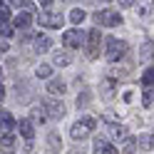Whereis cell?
<instances>
[{"label":"cell","mask_w":154,"mask_h":154,"mask_svg":"<svg viewBox=\"0 0 154 154\" xmlns=\"http://www.w3.org/2000/svg\"><path fill=\"white\" fill-rule=\"evenodd\" d=\"M13 147H15V137L10 132L8 134H0V149L3 152H13Z\"/></svg>","instance_id":"14"},{"label":"cell","mask_w":154,"mask_h":154,"mask_svg":"<svg viewBox=\"0 0 154 154\" xmlns=\"http://www.w3.org/2000/svg\"><path fill=\"white\" fill-rule=\"evenodd\" d=\"M85 40H87V32H82V30H67V32L62 35L65 47H82Z\"/></svg>","instance_id":"5"},{"label":"cell","mask_w":154,"mask_h":154,"mask_svg":"<svg viewBox=\"0 0 154 154\" xmlns=\"http://www.w3.org/2000/svg\"><path fill=\"white\" fill-rule=\"evenodd\" d=\"M90 104V92H82V97H77V107H87Z\"/></svg>","instance_id":"27"},{"label":"cell","mask_w":154,"mask_h":154,"mask_svg":"<svg viewBox=\"0 0 154 154\" xmlns=\"http://www.w3.org/2000/svg\"><path fill=\"white\" fill-rule=\"evenodd\" d=\"M152 144H154V139L149 137V134H139V139H137V147L139 149L147 152V149H152Z\"/></svg>","instance_id":"17"},{"label":"cell","mask_w":154,"mask_h":154,"mask_svg":"<svg viewBox=\"0 0 154 154\" xmlns=\"http://www.w3.org/2000/svg\"><path fill=\"white\" fill-rule=\"evenodd\" d=\"M134 5H137V15L139 17H149L152 8H154V0H134Z\"/></svg>","instance_id":"10"},{"label":"cell","mask_w":154,"mask_h":154,"mask_svg":"<svg viewBox=\"0 0 154 154\" xmlns=\"http://www.w3.org/2000/svg\"><path fill=\"white\" fill-rule=\"evenodd\" d=\"M94 152H97V154H119V152L114 149L107 139H102V137H97V139H94Z\"/></svg>","instance_id":"9"},{"label":"cell","mask_w":154,"mask_h":154,"mask_svg":"<svg viewBox=\"0 0 154 154\" xmlns=\"http://www.w3.org/2000/svg\"><path fill=\"white\" fill-rule=\"evenodd\" d=\"M45 114H47V112H45V107H37V109H32V119L42 124V122H45Z\"/></svg>","instance_id":"23"},{"label":"cell","mask_w":154,"mask_h":154,"mask_svg":"<svg viewBox=\"0 0 154 154\" xmlns=\"http://www.w3.org/2000/svg\"><path fill=\"white\" fill-rule=\"evenodd\" d=\"M104 124H107V134H109L112 139H117V142H124V139H127V127L117 124L112 117H104Z\"/></svg>","instance_id":"4"},{"label":"cell","mask_w":154,"mask_h":154,"mask_svg":"<svg viewBox=\"0 0 154 154\" xmlns=\"http://www.w3.org/2000/svg\"><path fill=\"white\" fill-rule=\"evenodd\" d=\"M0 75H3V72H0Z\"/></svg>","instance_id":"36"},{"label":"cell","mask_w":154,"mask_h":154,"mask_svg":"<svg viewBox=\"0 0 154 154\" xmlns=\"http://www.w3.org/2000/svg\"><path fill=\"white\" fill-rule=\"evenodd\" d=\"M37 20H40V25L42 27H62V23H65V17L62 15H57V13H42L40 17H37Z\"/></svg>","instance_id":"7"},{"label":"cell","mask_w":154,"mask_h":154,"mask_svg":"<svg viewBox=\"0 0 154 154\" xmlns=\"http://www.w3.org/2000/svg\"><path fill=\"white\" fill-rule=\"evenodd\" d=\"M45 112L50 114V117H55V119H62L65 117V104L62 102H57V100H45Z\"/></svg>","instance_id":"8"},{"label":"cell","mask_w":154,"mask_h":154,"mask_svg":"<svg viewBox=\"0 0 154 154\" xmlns=\"http://www.w3.org/2000/svg\"><path fill=\"white\" fill-rule=\"evenodd\" d=\"M50 40H47V37H37V40H35V50L37 52H47V50H50Z\"/></svg>","instance_id":"19"},{"label":"cell","mask_w":154,"mask_h":154,"mask_svg":"<svg viewBox=\"0 0 154 154\" xmlns=\"http://www.w3.org/2000/svg\"><path fill=\"white\" fill-rule=\"evenodd\" d=\"M114 90H117V82H114V77H104V80H102L104 100H112V97H114Z\"/></svg>","instance_id":"11"},{"label":"cell","mask_w":154,"mask_h":154,"mask_svg":"<svg viewBox=\"0 0 154 154\" xmlns=\"http://www.w3.org/2000/svg\"><path fill=\"white\" fill-rule=\"evenodd\" d=\"M134 139H124V154H134Z\"/></svg>","instance_id":"29"},{"label":"cell","mask_w":154,"mask_h":154,"mask_svg":"<svg viewBox=\"0 0 154 154\" xmlns=\"http://www.w3.org/2000/svg\"><path fill=\"white\" fill-rule=\"evenodd\" d=\"M0 52H8V42H5V40L0 42Z\"/></svg>","instance_id":"33"},{"label":"cell","mask_w":154,"mask_h":154,"mask_svg":"<svg viewBox=\"0 0 154 154\" xmlns=\"http://www.w3.org/2000/svg\"><path fill=\"white\" fill-rule=\"evenodd\" d=\"M100 42H102V35H100V30H90L87 32V57H97L100 55Z\"/></svg>","instance_id":"6"},{"label":"cell","mask_w":154,"mask_h":154,"mask_svg":"<svg viewBox=\"0 0 154 154\" xmlns=\"http://www.w3.org/2000/svg\"><path fill=\"white\" fill-rule=\"evenodd\" d=\"M3 97H5V87L0 85V102H3Z\"/></svg>","instance_id":"34"},{"label":"cell","mask_w":154,"mask_h":154,"mask_svg":"<svg viewBox=\"0 0 154 154\" xmlns=\"http://www.w3.org/2000/svg\"><path fill=\"white\" fill-rule=\"evenodd\" d=\"M94 124H97V122H94V117H82V119L72 127V139H85V137L94 129Z\"/></svg>","instance_id":"2"},{"label":"cell","mask_w":154,"mask_h":154,"mask_svg":"<svg viewBox=\"0 0 154 154\" xmlns=\"http://www.w3.org/2000/svg\"><path fill=\"white\" fill-rule=\"evenodd\" d=\"M47 142H50V147H52V149H57V152L62 149V142H60V137H57L55 132H50V134H47Z\"/></svg>","instance_id":"21"},{"label":"cell","mask_w":154,"mask_h":154,"mask_svg":"<svg viewBox=\"0 0 154 154\" xmlns=\"http://www.w3.org/2000/svg\"><path fill=\"white\" fill-rule=\"evenodd\" d=\"M25 0H5V5H23Z\"/></svg>","instance_id":"32"},{"label":"cell","mask_w":154,"mask_h":154,"mask_svg":"<svg viewBox=\"0 0 154 154\" xmlns=\"http://www.w3.org/2000/svg\"><path fill=\"white\" fill-rule=\"evenodd\" d=\"M119 5H122V8H132L134 0H119Z\"/></svg>","instance_id":"31"},{"label":"cell","mask_w":154,"mask_h":154,"mask_svg":"<svg viewBox=\"0 0 154 154\" xmlns=\"http://www.w3.org/2000/svg\"><path fill=\"white\" fill-rule=\"evenodd\" d=\"M70 20H72L75 25H80V23L85 20V10H80V8H75V10L70 13Z\"/></svg>","instance_id":"22"},{"label":"cell","mask_w":154,"mask_h":154,"mask_svg":"<svg viewBox=\"0 0 154 154\" xmlns=\"http://www.w3.org/2000/svg\"><path fill=\"white\" fill-rule=\"evenodd\" d=\"M154 104V90H147L144 92V107H152Z\"/></svg>","instance_id":"26"},{"label":"cell","mask_w":154,"mask_h":154,"mask_svg":"<svg viewBox=\"0 0 154 154\" xmlns=\"http://www.w3.org/2000/svg\"><path fill=\"white\" fill-rule=\"evenodd\" d=\"M127 50H129V45L124 42V40H117V37H107V60H109V62L122 60V57L127 55Z\"/></svg>","instance_id":"1"},{"label":"cell","mask_w":154,"mask_h":154,"mask_svg":"<svg viewBox=\"0 0 154 154\" xmlns=\"http://www.w3.org/2000/svg\"><path fill=\"white\" fill-rule=\"evenodd\" d=\"M94 23H97V27H114V25H119L122 23V17L119 13H114V10H100L97 15H94Z\"/></svg>","instance_id":"3"},{"label":"cell","mask_w":154,"mask_h":154,"mask_svg":"<svg viewBox=\"0 0 154 154\" xmlns=\"http://www.w3.org/2000/svg\"><path fill=\"white\" fill-rule=\"evenodd\" d=\"M0 35H13V30H10V25H0Z\"/></svg>","instance_id":"30"},{"label":"cell","mask_w":154,"mask_h":154,"mask_svg":"<svg viewBox=\"0 0 154 154\" xmlns=\"http://www.w3.org/2000/svg\"><path fill=\"white\" fill-rule=\"evenodd\" d=\"M40 3H42L45 8H50V5H52V0H40Z\"/></svg>","instance_id":"35"},{"label":"cell","mask_w":154,"mask_h":154,"mask_svg":"<svg viewBox=\"0 0 154 154\" xmlns=\"http://www.w3.org/2000/svg\"><path fill=\"white\" fill-rule=\"evenodd\" d=\"M65 82L62 80H50V85H47V92H50V94H55V97H57V94H60V97H62V94H65Z\"/></svg>","instance_id":"13"},{"label":"cell","mask_w":154,"mask_h":154,"mask_svg":"<svg viewBox=\"0 0 154 154\" xmlns=\"http://www.w3.org/2000/svg\"><path fill=\"white\" fill-rule=\"evenodd\" d=\"M8 17H10V10H8V5H5V3H0V23H5Z\"/></svg>","instance_id":"28"},{"label":"cell","mask_w":154,"mask_h":154,"mask_svg":"<svg viewBox=\"0 0 154 154\" xmlns=\"http://www.w3.org/2000/svg\"><path fill=\"white\" fill-rule=\"evenodd\" d=\"M17 129H20V134L25 139H32V122L30 119H20L17 122Z\"/></svg>","instance_id":"15"},{"label":"cell","mask_w":154,"mask_h":154,"mask_svg":"<svg viewBox=\"0 0 154 154\" xmlns=\"http://www.w3.org/2000/svg\"><path fill=\"white\" fill-rule=\"evenodd\" d=\"M55 65H60V67H65V65H70V57H67L65 52H60V55H55Z\"/></svg>","instance_id":"25"},{"label":"cell","mask_w":154,"mask_h":154,"mask_svg":"<svg viewBox=\"0 0 154 154\" xmlns=\"http://www.w3.org/2000/svg\"><path fill=\"white\" fill-rule=\"evenodd\" d=\"M152 52H154V42H144L142 50H139V57H142V60H149Z\"/></svg>","instance_id":"20"},{"label":"cell","mask_w":154,"mask_h":154,"mask_svg":"<svg viewBox=\"0 0 154 154\" xmlns=\"http://www.w3.org/2000/svg\"><path fill=\"white\" fill-rule=\"evenodd\" d=\"M142 85H144V87H152V85H154V67H147V70H144Z\"/></svg>","instance_id":"18"},{"label":"cell","mask_w":154,"mask_h":154,"mask_svg":"<svg viewBox=\"0 0 154 154\" xmlns=\"http://www.w3.org/2000/svg\"><path fill=\"white\" fill-rule=\"evenodd\" d=\"M50 65H40V67H37V77H42V80H47V77H50Z\"/></svg>","instance_id":"24"},{"label":"cell","mask_w":154,"mask_h":154,"mask_svg":"<svg viewBox=\"0 0 154 154\" xmlns=\"http://www.w3.org/2000/svg\"><path fill=\"white\" fill-rule=\"evenodd\" d=\"M30 23H32L30 13H20V15H15V27H20V30H25Z\"/></svg>","instance_id":"16"},{"label":"cell","mask_w":154,"mask_h":154,"mask_svg":"<svg viewBox=\"0 0 154 154\" xmlns=\"http://www.w3.org/2000/svg\"><path fill=\"white\" fill-rule=\"evenodd\" d=\"M13 127H15V119L10 117V112H0V132L8 134Z\"/></svg>","instance_id":"12"}]
</instances>
